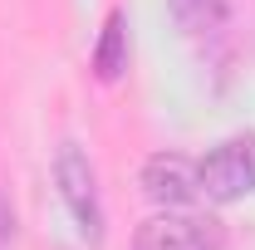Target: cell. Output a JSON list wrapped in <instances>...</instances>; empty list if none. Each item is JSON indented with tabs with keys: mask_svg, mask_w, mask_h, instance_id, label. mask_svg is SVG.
<instances>
[{
	"mask_svg": "<svg viewBox=\"0 0 255 250\" xmlns=\"http://www.w3.org/2000/svg\"><path fill=\"white\" fill-rule=\"evenodd\" d=\"M196 172H201V201H211V206L255 196V132H236V137L216 142L196 162Z\"/></svg>",
	"mask_w": 255,
	"mask_h": 250,
	"instance_id": "cell-1",
	"label": "cell"
},
{
	"mask_svg": "<svg viewBox=\"0 0 255 250\" xmlns=\"http://www.w3.org/2000/svg\"><path fill=\"white\" fill-rule=\"evenodd\" d=\"M54 182H59V196L69 206V216H74V226H79V236L89 246H98L103 241V196H98L94 162L84 157L79 142H64L54 152Z\"/></svg>",
	"mask_w": 255,
	"mask_h": 250,
	"instance_id": "cell-2",
	"label": "cell"
},
{
	"mask_svg": "<svg viewBox=\"0 0 255 250\" xmlns=\"http://www.w3.org/2000/svg\"><path fill=\"white\" fill-rule=\"evenodd\" d=\"M226 231L216 216H201L196 206L191 211H157L137 226L132 250H221Z\"/></svg>",
	"mask_w": 255,
	"mask_h": 250,
	"instance_id": "cell-3",
	"label": "cell"
},
{
	"mask_svg": "<svg viewBox=\"0 0 255 250\" xmlns=\"http://www.w3.org/2000/svg\"><path fill=\"white\" fill-rule=\"evenodd\" d=\"M137 187L157 211H191L201 201V172L187 152H152L142 162Z\"/></svg>",
	"mask_w": 255,
	"mask_h": 250,
	"instance_id": "cell-4",
	"label": "cell"
},
{
	"mask_svg": "<svg viewBox=\"0 0 255 250\" xmlns=\"http://www.w3.org/2000/svg\"><path fill=\"white\" fill-rule=\"evenodd\" d=\"M123 69H128V15L113 10V15L103 20L98 44H94V74L103 79V84H118Z\"/></svg>",
	"mask_w": 255,
	"mask_h": 250,
	"instance_id": "cell-5",
	"label": "cell"
},
{
	"mask_svg": "<svg viewBox=\"0 0 255 250\" xmlns=\"http://www.w3.org/2000/svg\"><path fill=\"white\" fill-rule=\"evenodd\" d=\"M172 20L191 34V39H216L231 25V0H167Z\"/></svg>",
	"mask_w": 255,
	"mask_h": 250,
	"instance_id": "cell-6",
	"label": "cell"
}]
</instances>
